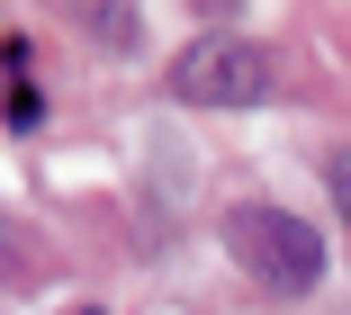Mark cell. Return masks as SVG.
Masks as SVG:
<instances>
[{"label":"cell","mask_w":351,"mask_h":315,"mask_svg":"<svg viewBox=\"0 0 351 315\" xmlns=\"http://www.w3.org/2000/svg\"><path fill=\"white\" fill-rule=\"evenodd\" d=\"M226 253L279 297H306L324 279V234L306 216H289V207H234L226 216Z\"/></svg>","instance_id":"obj_1"},{"label":"cell","mask_w":351,"mask_h":315,"mask_svg":"<svg viewBox=\"0 0 351 315\" xmlns=\"http://www.w3.org/2000/svg\"><path fill=\"white\" fill-rule=\"evenodd\" d=\"M45 117V100H36V82L27 72H10V126H36Z\"/></svg>","instance_id":"obj_3"},{"label":"cell","mask_w":351,"mask_h":315,"mask_svg":"<svg viewBox=\"0 0 351 315\" xmlns=\"http://www.w3.org/2000/svg\"><path fill=\"white\" fill-rule=\"evenodd\" d=\"M333 207H342V225H351V153L333 163Z\"/></svg>","instance_id":"obj_4"},{"label":"cell","mask_w":351,"mask_h":315,"mask_svg":"<svg viewBox=\"0 0 351 315\" xmlns=\"http://www.w3.org/2000/svg\"><path fill=\"white\" fill-rule=\"evenodd\" d=\"M270 82H279V63H270V45H252V36H198V45H180V63H171V91H180L189 108H261Z\"/></svg>","instance_id":"obj_2"},{"label":"cell","mask_w":351,"mask_h":315,"mask_svg":"<svg viewBox=\"0 0 351 315\" xmlns=\"http://www.w3.org/2000/svg\"><path fill=\"white\" fill-rule=\"evenodd\" d=\"M82 315H99V306H82Z\"/></svg>","instance_id":"obj_5"}]
</instances>
